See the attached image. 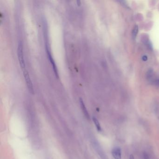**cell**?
<instances>
[{"label":"cell","instance_id":"6da1fadb","mask_svg":"<svg viewBox=\"0 0 159 159\" xmlns=\"http://www.w3.org/2000/svg\"><path fill=\"white\" fill-rule=\"evenodd\" d=\"M18 60H19L21 68L22 69H25V64L24 62L23 45L21 41L19 42L18 45Z\"/></svg>","mask_w":159,"mask_h":159},{"label":"cell","instance_id":"7a4b0ae2","mask_svg":"<svg viewBox=\"0 0 159 159\" xmlns=\"http://www.w3.org/2000/svg\"><path fill=\"white\" fill-rule=\"evenodd\" d=\"M23 73H24V79L28 87V90L30 93L33 94H34V89L33 86V84L32 83L31 79L30 78V76H29V74L28 73V71L25 69L24 70Z\"/></svg>","mask_w":159,"mask_h":159},{"label":"cell","instance_id":"3957f363","mask_svg":"<svg viewBox=\"0 0 159 159\" xmlns=\"http://www.w3.org/2000/svg\"><path fill=\"white\" fill-rule=\"evenodd\" d=\"M94 148L96 151L98 156H100L101 159H109L106 153L104 152V150L101 147L100 145L97 142H94L93 143Z\"/></svg>","mask_w":159,"mask_h":159},{"label":"cell","instance_id":"277c9868","mask_svg":"<svg viewBox=\"0 0 159 159\" xmlns=\"http://www.w3.org/2000/svg\"><path fill=\"white\" fill-rule=\"evenodd\" d=\"M46 51H47V55H48V59H49L50 62H51L52 65V67H53V69L54 72V73L55 74L57 78H59V75H58V70L56 66V65L54 59L53 58L50 53L49 52L48 49L47 48V47H46Z\"/></svg>","mask_w":159,"mask_h":159},{"label":"cell","instance_id":"5b68a950","mask_svg":"<svg viewBox=\"0 0 159 159\" xmlns=\"http://www.w3.org/2000/svg\"><path fill=\"white\" fill-rule=\"evenodd\" d=\"M112 154L115 159H121V149L119 148H115L112 150Z\"/></svg>","mask_w":159,"mask_h":159},{"label":"cell","instance_id":"8992f818","mask_svg":"<svg viewBox=\"0 0 159 159\" xmlns=\"http://www.w3.org/2000/svg\"><path fill=\"white\" fill-rule=\"evenodd\" d=\"M80 106H81V109L83 111V113L85 117L87 118V119H89L90 118V116H89V113L88 112V111L87 110L86 107V106L85 104H84V102L83 101V100L80 98Z\"/></svg>","mask_w":159,"mask_h":159},{"label":"cell","instance_id":"52a82bcc","mask_svg":"<svg viewBox=\"0 0 159 159\" xmlns=\"http://www.w3.org/2000/svg\"><path fill=\"white\" fill-rule=\"evenodd\" d=\"M93 121H94V123L98 131L100 132L101 131V128L100 126V123L98 120V119L95 117H93Z\"/></svg>","mask_w":159,"mask_h":159},{"label":"cell","instance_id":"ba28073f","mask_svg":"<svg viewBox=\"0 0 159 159\" xmlns=\"http://www.w3.org/2000/svg\"><path fill=\"white\" fill-rule=\"evenodd\" d=\"M138 27L137 25H135L132 31V36L134 38H135L138 33Z\"/></svg>","mask_w":159,"mask_h":159},{"label":"cell","instance_id":"9c48e42d","mask_svg":"<svg viewBox=\"0 0 159 159\" xmlns=\"http://www.w3.org/2000/svg\"><path fill=\"white\" fill-rule=\"evenodd\" d=\"M142 60H143V61H146L148 60V58H147V56H143V57H142Z\"/></svg>","mask_w":159,"mask_h":159},{"label":"cell","instance_id":"30bf717a","mask_svg":"<svg viewBox=\"0 0 159 159\" xmlns=\"http://www.w3.org/2000/svg\"><path fill=\"white\" fill-rule=\"evenodd\" d=\"M144 159H149L148 156L146 154H144Z\"/></svg>","mask_w":159,"mask_h":159},{"label":"cell","instance_id":"8fae6325","mask_svg":"<svg viewBox=\"0 0 159 159\" xmlns=\"http://www.w3.org/2000/svg\"><path fill=\"white\" fill-rule=\"evenodd\" d=\"M130 159H134V156L132 155V154H131L130 156Z\"/></svg>","mask_w":159,"mask_h":159},{"label":"cell","instance_id":"7c38bea8","mask_svg":"<svg viewBox=\"0 0 159 159\" xmlns=\"http://www.w3.org/2000/svg\"><path fill=\"white\" fill-rule=\"evenodd\" d=\"M77 2H78V5H80V4H81V2H80V0H77Z\"/></svg>","mask_w":159,"mask_h":159},{"label":"cell","instance_id":"4fadbf2b","mask_svg":"<svg viewBox=\"0 0 159 159\" xmlns=\"http://www.w3.org/2000/svg\"><path fill=\"white\" fill-rule=\"evenodd\" d=\"M158 83H159V80H158Z\"/></svg>","mask_w":159,"mask_h":159}]
</instances>
